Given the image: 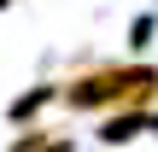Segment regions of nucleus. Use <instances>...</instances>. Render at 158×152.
<instances>
[{
  "instance_id": "obj_1",
  "label": "nucleus",
  "mask_w": 158,
  "mask_h": 152,
  "mask_svg": "<svg viewBox=\"0 0 158 152\" xmlns=\"http://www.w3.org/2000/svg\"><path fill=\"white\" fill-rule=\"evenodd\" d=\"M59 100L70 111H147L158 100V70L152 64H94L59 82Z\"/></svg>"
},
{
  "instance_id": "obj_2",
  "label": "nucleus",
  "mask_w": 158,
  "mask_h": 152,
  "mask_svg": "<svg viewBox=\"0 0 158 152\" xmlns=\"http://www.w3.org/2000/svg\"><path fill=\"white\" fill-rule=\"evenodd\" d=\"M147 129H152L147 111H117V117H106L100 141H106V146H123V141H135V135H147Z\"/></svg>"
},
{
  "instance_id": "obj_3",
  "label": "nucleus",
  "mask_w": 158,
  "mask_h": 152,
  "mask_svg": "<svg viewBox=\"0 0 158 152\" xmlns=\"http://www.w3.org/2000/svg\"><path fill=\"white\" fill-rule=\"evenodd\" d=\"M53 100H59V88H29V94H23V100H18L6 117H12V123H29V117H35L41 105H53Z\"/></svg>"
},
{
  "instance_id": "obj_4",
  "label": "nucleus",
  "mask_w": 158,
  "mask_h": 152,
  "mask_svg": "<svg viewBox=\"0 0 158 152\" xmlns=\"http://www.w3.org/2000/svg\"><path fill=\"white\" fill-rule=\"evenodd\" d=\"M47 141H53V129H41V123H35V129H23V135L12 141V152H41Z\"/></svg>"
},
{
  "instance_id": "obj_5",
  "label": "nucleus",
  "mask_w": 158,
  "mask_h": 152,
  "mask_svg": "<svg viewBox=\"0 0 158 152\" xmlns=\"http://www.w3.org/2000/svg\"><path fill=\"white\" fill-rule=\"evenodd\" d=\"M147 35H152V18H135V23H129V47L141 53V47H147Z\"/></svg>"
},
{
  "instance_id": "obj_6",
  "label": "nucleus",
  "mask_w": 158,
  "mask_h": 152,
  "mask_svg": "<svg viewBox=\"0 0 158 152\" xmlns=\"http://www.w3.org/2000/svg\"><path fill=\"white\" fill-rule=\"evenodd\" d=\"M41 152H70V141H59V135H53V146H41Z\"/></svg>"
}]
</instances>
